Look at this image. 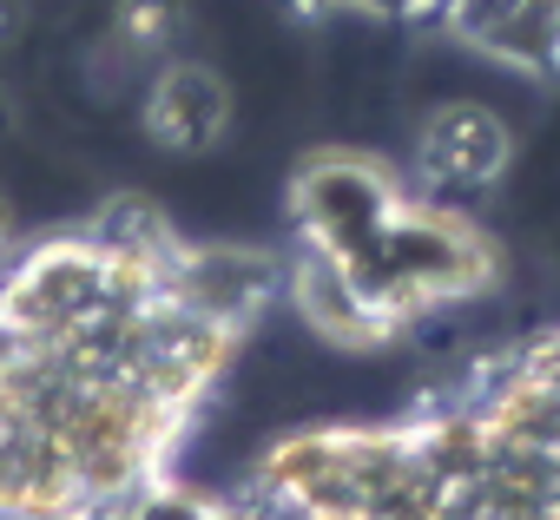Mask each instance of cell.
<instances>
[{
	"label": "cell",
	"mask_w": 560,
	"mask_h": 520,
	"mask_svg": "<svg viewBox=\"0 0 560 520\" xmlns=\"http://www.w3.org/2000/svg\"><path fill=\"white\" fill-rule=\"evenodd\" d=\"M284 217V297L324 343L343 350L396 343L488 297L508 271L501 237L475 224L468 204L422 191L409 165L357 145L298 158Z\"/></svg>",
	"instance_id": "cell-3"
},
{
	"label": "cell",
	"mask_w": 560,
	"mask_h": 520,
	"mask_svg": "<svg viewBox=\"0 0 560 520\" xmlns=\"http://www.w3.org/2000/svg\"><path fill=\"white\" fill-rule=\"evenodd\" d=\"M514 165V132L488 113V106H435L422 126H416V145H409V178L448 204H468L488 198Z\"/></svg>",
	"instance_id": "cell-5"
},
{
	"label": "cell",
	"mask_w": 560,
	"mask_h": 520,
	"mask_svg": "<svg viewBox=\"0 0 560 520\" xmlns=\"http://www.w3.org/2000/svg\"><path fill=\"white\" fill-rule=\"evenodd\" d=\"M93 520H284V513H277L250 481H244V487H198V481H185V474L172 468L165 481L126 494L119 507H106V513H93Z\"/></svg>",
	"instance_id": "cell-7"
},
{
	"label": "cell",
	"mask_w": 560,
	"mask_h": 520,
	"mask_svg": "<svg viewBox=\"0 0 560 520\" xmlns=\"http://www.w3.org/2000/svg\"><path fill=\"white\" fill-rule=\"evenodd\" d=\"M21 244V231H14V211H8V198H0V257H8Z\"/></svg>",
	"instance_id": "cell-8"
},
{
	"label": "cell",
	"mask_w": 560,
	"mask_h": 520,
	"mask_svg": "<svg viewBox=\"0 0 560 520\" xmlns=\"http://www.w3.org/2000/svg\"><path fill=\"white\" fill-rule=\"evenodd\" d=\"M284 250L198 237L119 191L0 257V520H93L165 481L264 310Z\"/></svg>",
	"instance_id": "cell-1"
},
{
	"label": "cell",
	"mask_w": 560,
	"mask_h": 520,
	"mask_svg": "<svg viewBox=\"0 0 560 520\" xmlns=\"http://www.w3.org/2000/svg\"><path fill=\"white\" fill-rule=\"evenodd\" d=\"M298 8L448 40L521 80H560V0H298Z\"/></svg>",
	"instance_id": "cell-4"
},
{
	"label": "cell",
	"mask_w": 560,
	"mask_h": 520,
	"mask_svg": "<svg viewBox=\"0 0 560 520\" xmlns=\"http://www.w3.org/2000/svg\"><path fill=\"white\" fill-rule=\"evenodd\" d=\"M250 487L284 520H560V317L396 415L291 428Z\"/></svg>",
	"instance_id": "cell-2"
},
{
	"label": "cell",
	"mask_w": 560,
	"mask_h": 520,
	"mask_svg": "<svg viewBox=\"0 0 560 520\" xmlns=\"http://www.w3.org/2000/svg\"><path fill=\"white\" fill-rule=\"evenodd\" d=\"M145 139L191 158V152H211L231 126V86L198 67V60H172V67H152L145 80Z\"/></svg>",
	"instance_id": "cell-6"
}]
</instances>
